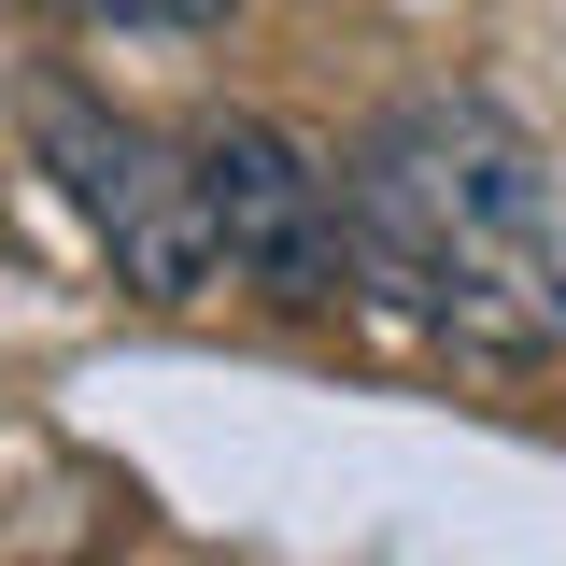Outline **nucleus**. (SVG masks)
<instances>
[{"label":"nucleus","instance_id":"7ed1b4c3","mask_svg":"<svg viewBox=\"0 0 566 566\" xmlns=\"http://www.w3.org/2000/svg\"><path fill=\"white\" fill-rule=\"evenodd\" d=\"M199 170V227H212V283H255L270 312H326L354 283L340 255V185L270 128V114H227V128L185 142Z\"/></svg>","mask_w":566,"mask_h":566},{"label":"nucleus","instance_id":"f257e3e1","mask_svg":"<svg viewBox=\"0 0 566 566\" xmlns=\"http://www.w3.org/2000/svg\"><path fill=\"white\" fill-rule=\"evenodd\" d=\"M340 255L382 312H411L424 340L482 368L566 354V170L524 114L468 85L368 114V142L340 156Z\"/></svg>","mask_w":566,"mask_h":566},{"label":"nucleus","instance_id":"f03ea898","mask_svg":"<svg viewBox=\"0 0 566 566\" xmlns=\"http://www.w3.org/2000/svg\"><path fill=\"white\" fill-rule=\"evenodd\" d=\"M29 142H43V170L71 185V212L114 241V283H142V297H199L212 283V227H199L185 142L99 114L85 85H29Z\"/></svg>","mask_w":566,"mask_h":566}]
</instances>
